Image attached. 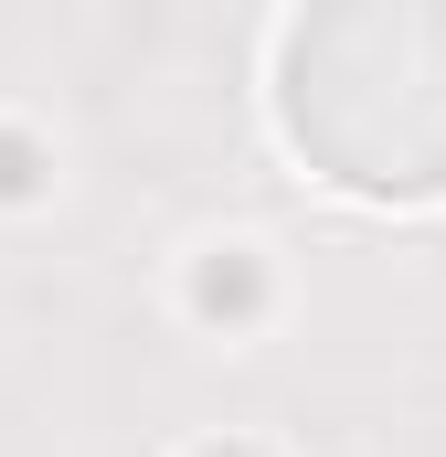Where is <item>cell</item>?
<instances>
[{
    "mask_svg": "<svg viewBox=\"0 0 446 457\" xmlns=\"http://www.w3.org/2000/svg\"><path fill=\"white\" fill-rule=\"evenodd\" d=\"M277 107L340 192H446V0H309L277 54Z\"/></svg>",
    "mask_w": 446,
    "mask_h": 457,
    "instance_id": "6da1fadb",
    "label": "cell"
}]
</instances>
